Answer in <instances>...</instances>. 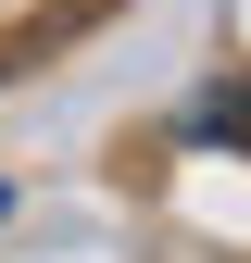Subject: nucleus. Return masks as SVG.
I'll use <instances>...</instances> for the list:
<instances>
[{"label": "nucleus", "instance_id": "f257e3e1", "mask_svg": "<svg viewBox=\"0 0 251 263\" xmlns=\"http://www.w3.org/2000/svg\"><path fill=\"white\" fill-rule=\"evenodd\" d=\"M188 125H201V138H226V151H251V88H201Z\"/></svg>", "mask_w": 251, "mask_h": 263}, {"label": "nucleus", "instance_id": "f03ea898", "mask_svg": "<svg viewBox=\"0 0 251 263\" xmlns=\"http://www.w3.org/2000/svg\"><path fill=\"white\" fill-rule=\"evenodd\" d=\"M0 213H13V188H0Z\"/></svg>", "mask_w": 251, "mask_h": 263}]
</instances>
